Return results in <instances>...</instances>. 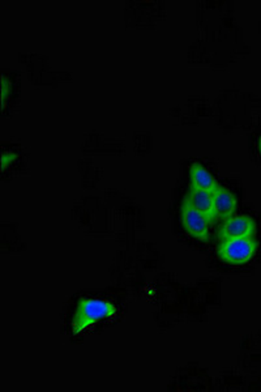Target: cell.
<instances>
[{
  "mask_svg": "<svg viewBox=\"0 0 261 392\" xmlns=\"http://www.w3.org/2000/svg\"><path fill=\"white\" fill-rule=\"evenodd\" d=\"M258 250V242L253 237L228 238L218 245L217 255L221 261L233 266H240L250 261Z\"/></svg>",
  "mask_w": 261,
  "mask_h": 392,
  "instance_id": "cell-2",
  "label": "cell"
},
{
  "mask_svg": "<svg viewBox=\"0 0 261 392\" xmlns=\"http://www.w3.org/2000/svg\"><path fill=\"white\" fill-rule=\"evenodd\" d=\"M19 158V154L13 151H3L1 154V170H6L7 166L15 163Z\"/></svg>",
  "mask_w": 261,
  "mask_h": 392,
  "instance_id": "cell-8",
  "label": "cell"
},
{
  "mask_svg": "<svg viewBox=\"0 0 261 392\" xmlns=\"http://www.w3.org/2000/svg\"><path fill=\"white\" fill-rule=\"evenodd\" d=\"M190 178H191V186L200 188V190H207L210 193H213L219 186L214 175L212 174L207 168L199 161L191 163Z\"/></svg>",
  "mask_w": 261,
  "mask_h": 392,
  "instance_id": "cell-7",
  "label": "cell"
},
{
  "mask_svg": "<svg viewBox=\"0 0 261 392\" xmlns=\"http://www.w3.org/2000/svg\"><path fill=\"white\" fill-rule=\"evenodd\" d=\"M117 306L109 300L98 297H87L80 300L72 318L71 329L74 335L87 331L89 327L97 325L99 320L117 316Z\"/></svg>",
  "mask_w": 261,
  "mask_h": 392,
  "instance_id": "cell-1",
  "label": "cell"
},
{
  "mask_svg": "<svg viewBox=\"0 0 261 392\" xmlns=\"http://www.w3.org/2000/svg\"><path fill=\"white\" fill-rule=\"evenodd\" d=\"M185 199L192 207L195 208L196 211L204 215L210 224H213L217 220V215L214 211V203H213V194L210 191L200 190V188L191 186Z\"/></svg>",
  "mask_w": 261,
  "mask_h": 392,
  "instance_id": "cell-5",
  "label": "cell"
},
{
  "mask_svg": "<svg viewBox=\"0 0 261 392\" xmlns=\"http://www.w3.org/2000/svg\"><path fill=\"white\" fill-rule=\"evenodd\" d=\"M213 194V203L217 218H231L237 209V197L224 186H218L217 188L212 193Z\"/></svg>",
  "mask_w": 261,
  "mask_h": 392,
  "instance_id": "cell-6",
  "label": "cell"
},
{
  "mask_svg": "<svg viewBox=\"0 0 261 392\" xmlns=\"http://www.w3.org/2000/svg\"><path fill=\"white\" fill-rule=\"evenodd\" d=\"M256 222L253 218L247 215L231 216L226 218L224 225L218 230V238H243V237H255Z\"/></svg>",
  "mask_w": 261,
  "mask_h": 392,
  "instance_id": "cell-4",
  "label": "cell"
},
{
  "mask_svg": "<svg viewBox=\"0 0 261 392\" xmlns=\"http://www.w3.org/2000/svg\"><path fill=\"white\" fill-rule=\"evenodd\" d=\"M10 81L6 75L1 76V102H3V108L6 105V101H7V95L11 92V85H8Z\"/></svg>",
  "mask_w": 261,
  "mask_h": 392,
  "instance_id": "cell-9",
  "label": "cell"
},
{
  "mask_svg": "<svg viewBox=\"0 0 261 392\" xmlns=\"http://www.w3.org/2000/svg\"><path fill=\"white\" fill-rule=\"evenodd\" d=\"M180 222L191 237L204 242L209 240L210 222L204 215L196 211L185 199H183V203L180 206Z\"/></svg>",
  "mask_w": 261,
  "mask_h": 392,
  "instance_id": "cell-3",
  "label": "cell"
},
{
  "mask_svg": "<svg viewBox=\"0 0 261 392\" xmlns=\"http://www.w3.org/2000/svg\"><path fill=\"white\" fill-rule=\"evenodd\" d=\"M259 149H260V153H261V138H260V140H259Z\"/></svg>",
  "mask_w": 261,
  "mask_h": 392,
  "instance_id": "cell-10",
  "label": "cell"
}]
</instances>
